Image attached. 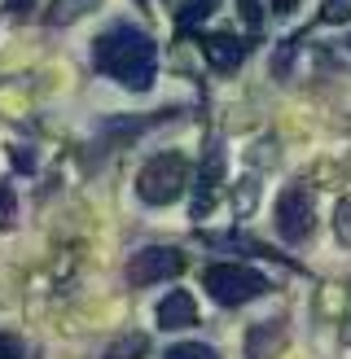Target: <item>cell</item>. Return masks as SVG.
<instances>
[{
    "label": "cell",
    "instance_id": "obj_1",
    "mask_svg": "<svg viewBox=\"0 0 351 359\" xmlns=\"http://www.w3.org/2000/svg\"><path fill=\"white\" fill-rule=\"evenodd\" d=\"M93 66L101 75L119 79L132 93H145L154 88V66H158V48L145 31L136 27H110L105 35H97L93 44Z\"/></svg>",
    "mask_w": 351,
    "mask_h": 359
},
{
    "label": "cell",
    "instance_id": "obj_2",
    "mask_svg": "<svg viewBox=\"0 0 351 359\" xmlns=\"http://www.w3.org/2000/svg\"><path fill=\"white\" fill-rule=\"evenodd\" d=\"M202 285L220 307H241V302L268 294V280H263L255 267H241V263H211L202 272Z\"/></svg>",
    "mask_w": 351,
    "mask_h": 359
},
{
    "label": "cell",
    "instance_id": "obj_3",
    "mask_svg": "<svg viewBox=\"0 0 351 359\" xmlns=\"http://www.w3.org/2000/svg\"><path fill=\"white\" fill-rule=\"evenodd\" d=\"M185 180H189V163L180 154H158L154 163L140 167L136 193H140V202H150V206H167L185 193Z\"/></svg>",
    "mask_w": 351,
    "mask_h": 359
},
{
    "label": "cell",
    "instance_id": "obj_4",
    "mask_svg": "<svg viewBox=\"0 0 351 359\" xmlns=\"http://www.w3.org/2000/svg\"><path fill=\"white\" fill-rule=\"evenodd\" d=\"M180 272H185V255L171 250V245H145V250H136L132 263H128L132 285H158V280L180 276Z\"/></svg>",
    "mask_w": 351,
    "mask_h": 359
},
{
    "label": "cell",
    "instance_id": "obj_5",
    "mask_svg": "<svg viewBox=\"0 0 351 359\" xmlns=\"http://www.w3.org/2000/svg\"><path fill=\"white\" fill-rule=\"evenodd\" d=\"M277 232H281V241H290V245H298L312 232V197H307V189H286L277 197Z\"/></svg>",
    "mask_w": 351,
    "mask_h": 359
},
{
    "label": "cell",
    "instance_id": "obj_6",
    "mask_svg": "<svg viewBox=\"0 0 351 359\" xmlns=\"http://www.w3.org/2000/svg\"><path fill=\"white\" fill-rule=\"evenodd\" d=\"M198 320V307L185 290H171L163 302H158V329H189Z\"/></svg>",
    "mask_w": 351,
    "mask_h": 359
},
{
    "label": "cell",
    "instance_id": "obj_7",
    "mask_svg": "<svg viewBox=\"0 0 351 359\" xmlns=\"http://www.w3.org/2000/svg\"><path fill=\"white\" fill-rule=\"evenodd\" d=\"M202 48H206V62L220 66V70H233V66H241V57H246V44L237 40V35H206Z\"/></svg>",
    "mask_w": 351,
    "mask_h": 359
},
{
    "label": "cell",
    "instance_id": "obj_8",
    "mask_svg": "<svg viewBox=\"0 0 351 359\" xmlns=\"http://www.w3.org/2000/svg\"><path fill=\"white\" fill-rule=\"evenodd\" d=\"M97 5H101V0H53V9H48V22H53V27H66V22H75V18L93 13Z\"/></svg>",
    "mask_w": 351,
    "mask_h": 359
},
{
    "label": "cell",
    "instance_id": "obj_9",
    "mask_svg": "<svg viewBox=\"0 0 351 359\" xmlns=\"http://www.w3.org/2000/svg\"><path fill=\"white\" fill-rule=\"evenodd\" d=\"M145 351H150V342H145V337H140V333H128L119 346H110V355H105V359H140Z\"/></svg>",
    "mask_w": 351,
    "mask_h": 359
},
{
    "label": "cell",
    "instance_id": "obj_10",
    "mask_svg": "<svg viewBox=\"0 0 351 359\" xmlns=\"http://www.w3.org/2000/svg\"><path fill=\"white\" fill-rule=\"evenodd\" d=\"M163 359H220V355L211 346H202V342H176V346H167Z\"/></svg>",
    "mask_w": 351,
    "mask_h": 359
},
{
    "label": "cell",
    "instance_id": "obj_11",
    "mask_svg": "<svg viewBox=\"0 0 351 359\" xmlns=\"http://www.w3.org/2000/svg\"><path fill=\"white\" fill-rule=\"evenodd\" d=\"M220 5V0H189V5L180 9V27H193V22H202V18L211 13V9H216Z\"/></svg>",
    "mask_w": 351,
    "mask_h": 359
},
{
    "label": "cell",
    "instance_id": "obj_12",
    "mask_svg": "<svg viewBox=\"0 0 351 359\" xmlns=\"http://www.w3.org/2000/svg\"><path fill=\"white\" fill-rule=\"evenodd\" d=\"M321 18H325V22H347V18H351V0H325Z\"/></svg>",
    "mask_w": 351,
    "mask_h": 359
},
{
    "label": "cell",
    "instance_id": "obj_13",
    "mask_svg": "<svg viewBox=\"0 0 351 359\" xmlns=\"http://www.w3.org/2000/svg\"><path fill=\"white\" fill-rule=\"evenodd\" d=\"M333 219H338V237L351 245V197H347V202H338V215H333Z\"/></svg>",
    "mask_w": 351,
    "mask_h": 359
},
{
    "label": "cell",
    "instance_id": "obj_14",
    "mask_svg": "<svg viewBox=\"0 0 351 359\" xmlns=\"http://www.w3.org/2000/svg\"><path fill=\"white\" fill-rule=\"evenodd\" d=\"M13 224V193L0 184V228H9Z\"/></svg>",
    "mask_w": 351,
    "mask_h": 359
},
{
    "label": "cell",
    "instance_id": "obj_15",
    "mask_svg": "<svg viewBox=\"0 0 351 359\" xmlns=\"http://www.w3.org/2000/svg\"><path fill=\"white\" fill-rule=\"evenodd\" d=\"M0 359H22V342L9 333H0Z\"/></svg>",
    "mask_w": 351,
    "mask_h": 359
},
{
    "label": "cell",
    "instance_id": "obj_16",
    "mask_svg": "<svg viewBox=\"0 0 351 359\" xmlns=\"http://www.w3.org/2000/svg\"><path fill=\"white\" fill-rule=\"evenodd\" d=\"M237 9L246 13V22H251V27H259V18H263L259 13V0H237Z\"/></svg>",
    "mask_w": 351,
    "mask_h": 359
},
{
    "label": "cell",
    "instance_id": "obj_17",
    "mask_svg": "<svg viewBox=\"0 0 351 359\" xmlns=\"http://www.w3.org/2000/svg\"><path fill=\"white\" fill-rule=\"evenodd\" d=\"M31 5H35V0H5V9H9L13 18H22V13H27Z\"/></svg>",
    "mask_w": 351,
    "mask_h": 359
},
{
    "label": "cell",
    "instance_id": "obj_18",
    "mask_svg": "<svg viewBox=\"0 0 351 359\" xmlns=\"http://www.w3.org/2000/svg\"><path fill=\"white\" fill-rule=\"evenodd\" d=\"M18 158H13V163H18V171H31L35 167V154H27V149H13Z\"/></svg>",
    "mask_w": 351,
    "mask_h": 359
},
{
    "label": "cell",
    "instance_id": "obj_19",
    "mask_svg": "<svg viewBox=\"0 0 351 359\" xmlns=\"http://www.w3.org/2000/svg\"><path fill=\"white\" fill-rule=\"evenodd\" d=\"M272 5H277V13H290V9L298 5V0H272Z\"/></svg>",
    "mask_w": 351,
    "mask_h": 359
},
{
    "label": "cell",
    "instance_id": "obj_20",
    "mask_svg": "<svg viewBox=\"0 0 351 359\" xmlns=\"http://www.w3.org/2000/svg\"><path fill=\"white\" fill-rule=\"evenodd\" d=\"M347 48H351V44H347Z\"/></svg>",
    "mask_w": 351,
    "mask_h": 359
}]
</instances>
